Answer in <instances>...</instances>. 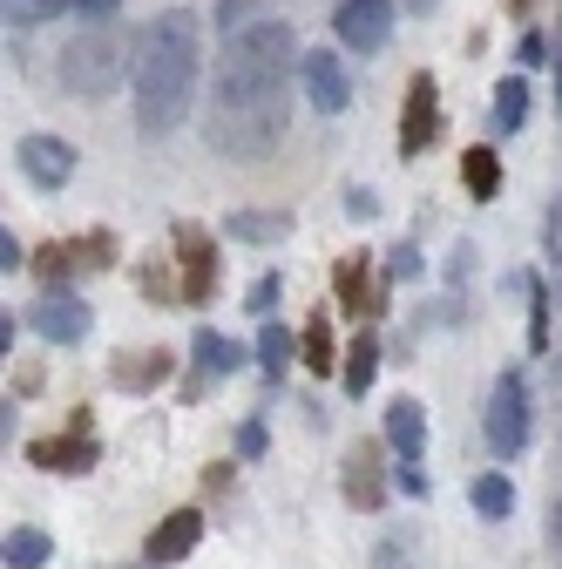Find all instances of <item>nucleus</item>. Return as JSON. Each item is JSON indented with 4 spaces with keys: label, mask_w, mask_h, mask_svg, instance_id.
<instances>
[{
    "label": "nucleus",
    "mask_w": 562,
    "mask_h": 569,
    "mask_svg": "<svg viewBox=\"0 0 562 569\" xmlns=\"http://www.w3.org/2000/svg\"><path fill=\"white\" fill-rule=\"evenodd\" d=\"M488 448L502 461H515L529 448V380L522 373H502L495 393H488Z\"/></svg>",
    "instance_id": "7ed1b4c3"
},
{
    "label": "nucleus",
    "mask_w": 562,
    "mask_h": 569,
    "mask_svg": "<svg viewBox=\"0 0 562 569\" xmlns=\"http://www.w3.org/2000/svg\"><path fill=\"white\" fill-rule=\"evenodd\" d=\"M68 8V0H8V28H41Z\"/></svg>",
    "instance_id": "aec40b11"
},
{
    "label": "nucleus",
    "mask_w": 562,
    "mask_h": 569,
    "mask_svg": "<svg viewBox=\"0 0 562 569\" xmlns=\"http://www.w3.org/2000/svg\"><path fill=\"white\" fill-rule=\"evenodd\" d=\"M48 556H54V542L41 529H14L8 536V569H48Z\"/></svg>",
    "instance_id": "4468645a"
},
{
    "label": "nucleus",
    "mask_w": 562,
    "mask_h": 569,
    "mask_svg": "<svg viewBox=\"0 0 562 569\" xmlns=\"http://www.w3.org/2000/svg\"><path fill=\"white\" fill-rule=\"evenodd\" d=\"M332 28H339V41L353 48V54H373L393 34V0H339Z\"/></svg>",
    "instance_id": "39448f33"
},
{
    "label": "nucleus",
    "mask_w": 562,
    "mask_h": 569,
    "mask_svg": "<svg viewBox=\"0 0 562 569\" xmlns=\"http://www.w3.org/2000/svg\"><path fill=\"white\" fill-rule=\"evenodd\" d=\"M285 68H292V21H244L224 41L218 102H210V142L224 157H264L285 136Z\"/></svg>",
    "instance_id": "f257e3e1"
},
{
    "label": "nucleus",
    "mask_w": 562,
    "mask_h": 569,
    "mask_svg": "<svg viewBox=\"0 0 562 569\" xmlns=\"http://www.w3.org/2000/svg\"><path fill=\"white\" fill-rule=\"evenodd\" d=\"M197 536H203V516H197V509H177V516H163V529L143 542V556H150V562H183V556L197 549Z\"/></svg>",
    "instance_id": "6e6552de"
},
{
    "label": "nucleus",
    "mask_w": 562,
    "mask_h": 569,
    "mask_svg": "<svg viewBox=\"0 0 562 569\" xmlns=\"http://www.w3.org/2000/svg\"><path fill=\"white\" fill-rule=\"evenodd\" d=\"M197 76H203V41H197V14H163L143 41L136 61V129L150 142L177 136V122L197 102Z\"/></svg>",
    "instance_id": "f03ea898"
},
{
    "label": "nucleus",
    "mask_w": 562,
    "mask_h": 569,
    "mask_svg": "<svg viewBox=\"0 0 562 569\" xmlns=\"http://www.w3.org/2000/svg\"><path fill=\"white\" fill-rule=\"evenodd\" d=\"M21 264V244H14V231H0V271H14Z\"/></svg>",
    "instance_id": "393cba45"
},
{
    "label": "nucleus",
    "mask_w": 562,
    "mask_h": 569,
    "mask_svg": "<svg viewBox=\"0 0 562 569\" xmlns=\"http://www.w3.org/2000/svg\"><path fill=\"white\" fill-rule=\"evenodd\" d=\"M157 373H163V352H143V367H136V373H116V380H122V387H150Z\"/></svg>",
    "instance_id": "4be33fe9"
},
{
    "label": "nucleus",
    "mask_w": 562,
    "mask_h": 569,
    "mask_svg": "<svg viewBox=\"0 0 562 569\" xmlns=\"http://www.w3.org/2000/svg\"><path fill=\"white\" fill-rule=\"evenodd\" d=\"M387 441L400 461H420V448H428V413H420V400H393L387 413Z\"/></svg>",
    "instance_id": "9b49d317"
},
{
    "label": "nucleus",
    "mask_w": 562,
    "mask_h": 569,
    "mask_svg": "<svg viewBox=\"0 0 562 569\" xmlns=\"http://www.w3.org/2000/svg\"><path fill=\"white\" fill-rule=\"evenodd\" d=\"M82 8H96V14H102V8H116V0H82Z\"/></svg>",
    "instance_id": "bb28decb"
},
{
    "label": "nucleus",
    "mask_w": 562,
    "mask_h": 569,
    "mask_svg": "<svg viewBox=\"0 0 562 569\" xmlns=\"http://www.w3.org/2000/svg\"><path fill=\"white\" fill-rule=\"evenodd\" d=\"M522 116H529V82H522V76H509V82H502V96H495V129H502V136H515V129H522Z\"/></svg>",
    "instance_id": "f3484780"
},
{
    "label": "nucleus",
    "mask_w": 562,
    "mask_h": 569,
    "mask_svg": "<svg viewBox=\"0 0 562 569\" xmlns=\"http://www.w3.org/2000/svg\"><path fill=\"white\" fill-rule=\"evenodd\" d=\"M305 367H312V373H332V367H339V352H332V326H325V319H312V326H305Z\"/></svg>",
    "instance_id": "a211bd4d"
},
{
    "label": "nucleus",
    "mask_w": 562,
    "mask_h": 569,
    "mask_svg": "<svg viewBox=\"0 0 562 569\" xmlns=\"http://www.w3.org/2000/svg\"><path fill=\"white\" fill-rule=\"evenodd\" d=\"M400 142H407V157H420L434 142V76H420L413 96H407V122H400Z\"/></svg>",
    "instance_id": "9d476101"
},
{
    "label": "nucleus",
    "mask_w": 562,
    "mask_h": 569,
    "mask_svg": "<svg viewBox=\"0 0 562 569\" xmlns=\"http://www.w3.org/2000/svg\"><path fill=\"white\" fill-rule=\"evenodd\" d=\"M271 299H278V278H271V271H264V278H258V284H251V306H258V312H271Z\"/></svg>",
    "instance_id": "b1692460"
},
{
    "label": "nucleus",
    "mask_w": 562,
    "mask_h": 569,
    "mask_svg": "<svg viewBox=\"0 0 562 569\" xmlns=\"http://www.w3.org/2000/svg\"><path fill=\"white\" fill-rule=\"evenodd\" d=\"M183 258H190V299H203L210 292V251H203V238L183 231Z\"/></svg>",
    "instance_id": "412c9836"
},
{
    "label": "nucleus",
    "mask_w": 562,
    "mask_h": 569,
    "mask_svg": "<svg viewBox=\"0 0 562 569\" xmlns=\"http://www.w3.org/2000/svg\"><path fill=\"white\" fill-rule=\"evenodd\" d=\"M34 332L54 339V346H76V339L89 332V306H82V299H41V306H34Z\"/></svg>",
    "instance_id": "1a4fd4ad"
},
{
    "label": "nucleus",
    "mask_w": 562,
    "mask_h": 569,
    "mask_svg": "<svg viewBox=\"0 0 562 569\" xmlns=\"http://www.w3.org/2000/svg\"><path fill=\"white\" fill-rule=\"evenodd\" d=\"M34 461H68V475H76L89 461V448H34Z\"/></svg>",
    "instance_id": "5701e85b"
},
{
    "label": "nucleus",
    "mask_w": 562,
    "mask_h": 569,
    "mask_svg": "<svg viewBox=\"0 0 562 569\" xmlns=\"http://www.w3.org/2000/svg\"><path fill=\"white\" fill-rule=\"evenodd\" d=\"M258 360H264V373H285V360H292V332H285V326H264V332H258Z\"/></svg>",
    "instance_id": "6ab92c4d"
},
{
    "label": "nucleus",
    "mask_w": 562,
    "mask_h": 569,
    "mask_svg": "<svg viewBox=\"0 0 562 569\" xmlns=\"http://www.w3.org/2000/svg\"><path fill=\"white\" fill-rule=\"evenodd\" d=\"M461 177H468V190L488 203V197H495L502 190V163H495V150H468V163H461Z\"/></svg>",
    "instance_id": "dca6fc26"
},
{
    "label": "nucleus",
    "mask_w": 562,
    "mask_h": 569,
    "mask_svg": "<svg viewBox=\"0 0 562 569\" xmlns=\"http://www.w3.org/2000/svg\"><path fill=\"white\" fill-rule=\"evenodd\" d=\"M373 373H380V339H373V332H360L353 346H345V393H367V387H373Z\"/></svg>",
    "instance_id": "f8f14e48"
},
{
    "label": "nucleus",
    "mask_w": 562,
    "mask_h": 569,
    "mask_svg": "<svg viewBox=\"0 0 562 569\" xmlns=\"http://www.w3.org/2000/svg\"><path fill=\"white\" fill-rule=\"evenodd\" d=\"M299 82H305L312 109H325V116H339L345 102H353V76H345V61H339L332 48H312V54L299 61Z\"/></svg>",
    "instance_id": "423d86ee"
},
{
    "label": "nucleus",
    "mask_w": 562,
    "mask_h": 569,
    "mask_svg": "<svg viewBox=\"0 0 562 569\" xmlns=\"http://www.w3.org/2000/svg\"><path fill=\"white\" fill-rule=\"evenodd\" d=\"M555 109H562V54H555Z\"/></svg>",
    "instance_id": "a878e982"
},
{
    "label": "nucleus",
    "mask_w": 562,
    "mask_h": 569,
    "mask_svg": "<svg viewBox=\"0 0 562 569\" xmlns=\"http://www.w3.org/2000/svg\"><path fill=\"white\" fill-rule=\"evenodd\" d=\"M468 502H474V509H481V516H488V522H502V516H509V509H515V488H509V481H502V475H481V481H474V488H468Z\"/></svg>",
    "instance_id": "ddd939ff"
},
{
    "label": "nucleus",
    "mask_w": 562,
    "mask_h": 569,
    "mask_svg": "<svg viewBox=\"0 0 562 569\" xmlns=\"http://www.w3.org/2000/svg\"><path fill=\"white\" fill-rule=\"evenodd\" d=\"M21 170L34 190H61L68 177H76V150H68L61 136H28L21 142Z\"/></svg>",
    "instance_id": "0eeeda50"
},
{
    "label": "nucleus",
    "mask_w": 562,
    "mask_h": 569,
    "mask_svg": "<svg viewBox=\"0 0 562 569\" xmlns=\"http://www.w3.org/2000/svg\"><path fill=\"white\" fill-rule=\"evenodd\" d=\"M61 82L76 89V96H102V89H116V41H109V34L68 41V54H61Z\"/></svg>",
    "instance_id": "20e7f679"
},
{
    "label": "nucleus",
    "mask_w": 562,
    "mask_h": 569,
    "mask_svg": "<svg viewBox=\"0 0 562 569\" xmlns=\"http://www.w3.org/2000/svg\"><path fill=\"white\" fill-rule=\"evenodd\" d=\"M238 360H244V352H238V346H231L224 332H210V326L197 332V367H203V373H231Z\"/></svg>",
    "instance_id": "2eb2a0df"
}]
</instances>
